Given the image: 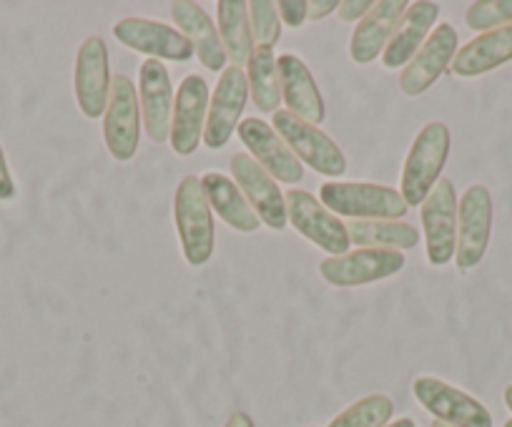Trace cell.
Segmentation results:
<instances>
[{
    "mask_svg": "<svg viewBox=\"0 0 512 427\" xmlns=\"http://www.w3.org/2000/svg\"><path fill=\"white\" fill-rule=\"evenodd\" d=\"M319 201L334 217H347L349 222H400L410 209L397 189L364 181H324Z\"/></svg>",
    "mask_w": 512,
    "mask_h": 427,
    "instance_id": "obj_1",
    "label": "cell"
},
{
    "mask_svg": "<svg viewBox=\"0 0 512 427\" xmlns=\"http://www.w3.org/2000/svg\"><path fill=\"white\" fill-rule=\"evenodd\" d=\"M174 222L186 262L191 267H204L214 257L216 227L204 186H201V179H196L194 174L184 176L179 186H176Z\"/></svg>",
    "mask_w": 512,
    "mask_h": 427,
    "instance_id": "obj_2",
    "label": "cell"
},
{
    "mask_svg": "<svg viewBox=\"0 0 512 427\" xmlns=\"http://www.w3.org/2000/svg\"><path fill=\"white\" fill-rule=\"evenodd\" d=\"M450 144V129L442 121H430L412 141L400 181V194L407 206H422V201L442 179V169L450 156Z\"/></svg>",
    "mask_w": 512,
    "mask_h": 427,
    "instance_id": "obj_3",
    "label": "cell"
},
{
    "mask_svg": "<svg viewBox=\"0 0 512 427\" xmlns=\"http://www.w3.org/2000/svg\"><path fill=\"white\" fill-rule=\"evenodd\" d=\"M141 106L134 81L128 76H113L111 96L103 114V139L108 154L116 161H131L141 141Z\"/></svg>",
    "mask_w": 512,
    "mask_h": 427,
    "instance_id": "obj_4",
    "label": "cell"
},
{
    "mask_svg": "<svg viewBox=\"0 0 512 427\" xmlns=\"http://www.w3.org/2000/svg\"><path fill=\"white\" fill-rule=\"evenodd\" d=\"M274 131L282 136L292 154L307 166H312L317 174L337 179L347 171V159H344L342 149L319 126L307 124L299 116L289 114L287 109H279L274 114Z\"/></svg>",
    "mask_w": 512,
    "mask_h": 427,
    "instance_id": "obj_5",
    "label": "cell"
},
{
    "mask_svg": "<svg viewBox=\"0 0 512 427\" xmlns=\"http://www.w3.org/2000/svg\"><path fill=\"white\" fill-rule=\"evenodd\" d=\"M287 196V219L304 239L317 244L332 257L349 252V234L347 227L339 217H334L332 211L322 204L314 194L304 189H289L284 191Z\"/></svg>",
    "mask_w": 512,
    "mask_h": 427,
    "instance_id": "obj_6",
    "label": "cell"
},
{
    "mask_svg": "<svg viewBox=\"0 0 512 427\" xmlns=\"http://www.w3.org/2000/svg\"><path fill=\"white\" fill-rule=\"evenodd\" d=\"M492 234V196L482 184H472L457 201V252L455 262L462 274L485 259Z\"/></svg>",
    "mask_w": 512,
    "mask_h": 427,
    "instance_id": "obj_7",
    "label": "cell"
},
{
    "mask_svg": "<svg viewBox=\"0 0 512 427\" xmlns=\"http://www.w3.org/2000/svg\"><path fill=\"white\" fill-rule=\"evenodd\" d=\"M417 402L425 407L435 420L445 422L452 427H492V415L480 400L467 395L460 387L450 385L437 377H417L412 382Z\"/></svg>",
    "mask_w": 512,
    "mask_h": 427,
    "instance_id": "obj_8",
    "label": "cell"
},
{
    "mask_svg": "<svg viewBox=\"0 0 512 427\" xmlns=\"http://www.w3.org/2000/svg\"><path fill=\"white\" fill-rule=\"evenodd\" d=\"M422 234L427 244V262L445 267L457 252V194L450 179L437 181L422 201Z\"/></svg>",
    "mask_w": 512,
    "mask_h": 427,
    "instance_id": "obj_9",
    "label": "cell"
},
{
    "mask_svg": "<svg viewBox=\"0 0 512 427\" xmlns=\"http://www.w3.org/2000/svg\"><path fill=\"white\" fill-rule=\"evenodd\" d=\"M246 98H249L246 71L239 66H226L221 71L219 83H216V91L209 98V114H206L204 129L206 149L219 151L229 144V139L241 124Z\"/></svg>",
    "mask_w": 512,
    "mask_h": 427,
    "instance_id": "obj_10",
    "label": "cell"
},
{
    "mask_svg": "<svg viewBox=\"0 0 512 427\" xmlns=\"http://www.w3.org/2000/svg\"><path fill=\"white\" fill-rule=\"evenodd\" d=\"M405 267V254L392 249H354V252L327 257L319 264L324 282L334 287H364V284L382 282Z\"/></svg>",
    "mask_w": 512,
    "mask_h": 427,
    "instance_id": "obj_11",
    "label": "cell"
},
{
    "mask_svg": "<svg viewBox=\"0 0 512 427\" xmlns=\"http://www.w3.org/2000/svg\"><path fill=\"white\" fill-rule=\"evenodd\" d=\"M209 83L191 73L179 83L174 98V116H171L169 144L174 154L191 156L204 141L206 114H209Z\"/></svg>",
    "mask_w": 512,
    "mask_h": 427,
    "instance_id": "obj_12",
    "label": "cell"
},
{
    "mask_svg": "<svg viewBox=\"0 0 512 427\" xmlns=\"http://www.w3.org/2000/svg\"><path fill=\"white\" fill-rule=\"evenodd\" d=\"M231 174H234V184L239 186L241 194L256 211V217L262 219L274 232H284L287 227V196L279 189L277 181L256 164L249 154H234L231 156Z\"/></svg>",
    "mask_w": 512,
    "mask_h": 427,
    "instance_id": "obj_13",
    "label": "cell"
},
{
    "mask_svg": "<svg viewBox=\"0 0 512 427\" xmlns=\"http://www.w3.org/2000/svg\"><path fill=\"white\" fill-rule=\"evenodd\" d=\"M113 36L131 51L144 53L156 61L186 63L196 56L184 33L149 18H123L113 26Z\"/></svg>",
    "mask_w": 512,
    "mask_h": 427,
    "instance_id": "obj_14",
    "label": "cell"
},
{
    "mask_svg": "<svg viewBox=\"0 0 512 427\" xmlns=\"http://www.w3.org/2000/svg\"><path fill=\"white\" fill-rule=\"evenodd\" d=\"M111 68H108V48L103 38L91 36L81 43L76 56V86L78 109L86 119H98L106 114L108 96H111Z\"/></svg>",
    "mask_w": 512,
    "mask_h": 427,
    "instance_id": "obj_15",
    "label": "cell"
},
{
    "mask_svg": "<svg viewBox=\"0 0 512 427\" xmlns=\"http://www.w3.org/2000/svg\"><path fill=\"white\" fill-rule=\"evenodd\" d=\"M241 144L249 149V156L262 166L274 181L282 184H299L304 179L302 161L292 154L282 136L262 119H244L236 129Z\"/></svg>",
    "mask_w": 512,
    "mask_h": 427,
    "instance_id": "obj_16",
    "label": "cell"
},
{
    "mask_svg": "<svg viewBox=\"0 0 512 427\" xmlns=\"http://www.w3.org/2000/svg\"><path fill=\"white\" fill-rule=\"evenodd\" d=\"M174 98V86H171L164 63L156 61V58H146L139 68V106L146 136L154 144L169 141Z\"/></svg>",
    "mask_w": 512,
    "mask_h": 427,
    "instance_id": "obj_17",
    "label": "cell"
},
{
    "mask_svg": "<svg viewBox=\"0 0 512 427\" xmlns=\"http://www.w3.org/2000/svg\"><path fill=\"white\" fill-rule=\"evenodd\" d=\"M457 56V31L450 23H437L435 31L427 36L417 56L400 73V88L405 96H422L437 78L452 66Z\"/></svg>",
    "mask_w": 512,
    "mask_h": 427,
    "instance_id": "obj_18",
    "label": "cell"
},
{
    "mask_svg": "<svg viewBox=\"0 0 512 427\" xmlns=\"http://www.w3.org/2000/svg\"><path fill=\"white\" fill-rule=\"evenodd\" d=\"M407 8H410V3H405V0H379V3H374L372 11L357 23L352 38H349V58L357 66L377 61V56H382L387 43H390L392 33L400 26Z\"/></svg>",
    "mask_w": 512,
    "mask_h": 427,
    "instance_id": "obj_19",
    "label": "cell"
},
{
    "mask_svg": "<svg viewBox=\"0 0 512 427\" xmlns=\"http://www.w3.org/2000/svg\"><path fill=\"white\" fill-rule=\"evenodd\" d=\"M437 18H440V6H437V3H430V0L410 3L407 13L402 16L400 26H397L390 43L384 48L382 66L390 68V71L405 68L407 63L417 56V51H420L422 43L427 41V36L435 31Z\"/></svg>",
    "mask_w": 512,
    "mask_h": 427,
    "instance_id": "obj_20",
    "label": "cell"
},
{
    "mask_svg": "<svg viewBox=\"0 0 512 427\" xmlns=\"http://www.w3.org/2000/svg\"><path fill=\"white\" fill-rule=\"evenodd\" d=\"M279 83H282V101L287 103L289 114L299 116L312 126L322 124L327 116L324 98L302 58H297L294 53L279 56Z\"/></svg>",
    "mask_w": 512,
    "mask_h": 427,
    "instance_id": "obj_21",
    "label": "cell"
},
{
    "mask_svg": "<svg viewBox=\"0 0 512 427\" xmlns=\"http://www.w3.org/2000/svg\"><path fill=\"white\" fill-rule=\"evenodd\" d=\"M171 16H174L176 31L184 33L189 43L194 46L196 58L206 71H224L226 68V51L221 46L219 28L209 18V13L201 6L191 3V0H179L171 6Z\"/></svg>",
    "mask_w": 512,
    "mask_h": 427,
    "instance_id": "obj_22",
    "label": "cell"
},
{
    "mask_svg": "<svg viewBox=\"0 0 512 427\" xmlns=\"http://www.w3.org/2000/svg\"><path fill=\"white\" fill-rule=\"evenodd\" d=\"M512 61V26L480 33L457 51L452 73L460 78H477Z\"/></svg>",
    "mask_w": 512,
    "mask_h": 427,
    "instance_id": "obj_23",
    "label": "cell"
},
{
    "mask_svg": "<svg viewBox=\"0 0 512 427\" xmlns=\"http://www.w3.org/2000/svg\"><path fill=\"white\" fill-rule=\"evenodd\" d=\"M201 186H204V194L209 199L211 209L216 211V217L229 224L231 229L241 234H254L256 229L262 227V219L256 217V211L251 209V204L241 194L239 186L234 184V179L219 174V171H206L201 176Z\"/></svg>",
    "mask_w": 512,
    "mask_h": 427,
    "instance_id": "obj_24",
    "label": "cell"
},
{
    "mask_svg": "<svg viewBox=\"0 0 512 427\" xmlns=\"http://www.w3.org/2000/svg\"><path fill=\"white\" fill-rule=\"evenodd\" d=\"M216 21H219L221 46L231 66L244 68L254 53V38L249 26V3L244 0H219L216 3Z\"/></svg>",
    "mask_w": 512,
    "mask_h": 427,
    "instance_id": "obj_25",
    "label": "cell"
},
{
    "mask_svg": "<svg viewBox=\"0 0 512 427\" xmlns=\"http://www.w3.org/2000/svg\"><path fill=\"white\" fill-rule=\"evenodd\" d=\"M249 96L262 114H277L282 106V83H279V58L272 48H254L246 63Z\"/></svg>",
    "mask_w": 512,
    "mask_h": 427,
    "instance_id": "obj_26",
    "label": "cell"
},
{
    "mask_svg": "<svg viewBox=\"0 0 512 427\" xmlns=\"http://www.w3.org/2000/svg\"><path fill=\"white\" fill-rule=\"evenodd\" d=\"M349 242L357 249H392L407 252L420 244V234L405 222H347Z\"/></svg>",
    "mask_w": 512,
    "mask_h": 427,
    "instance_id": "obj_27",
    "label": "cell"
},
{
    "mask_svg": "<svg viewBox=\"0 0 512 427\" xmlns=\"http://www.w3.org/2000/svg\"><path fill=\"white\" fill-rule=\"evenodd\" d=\"M395 405L387 395H369L339 412L327 427H387Z\"/></svg>",
    "mask_w": 512,
    "mask_h": 427,
    "instance_id": "obj_28",
    "label": "cell"
},
{
    "mask_svg": "<svg viewBox=\"0 0 512 427\" xmlns=\"http://www.w3.org/2000/svg\"><path fill=\"white\" fill-rule=\"evenodd\" d=\"M249 26L254 48H272L282 41V18L272 0H254L249 3Z\"/></svg>",
    "mask_w": 512,
    "mask_h": 427,
    "instance_id": "obj_29",
    "label": "cell"
},
{
    "mask_svg": "<svg viewBox=\"0 0 512 427\" xmlns=\"http://www.w3.org/2000/svg\"><path fill=\"white\" fill-rule=\"evenodd\" d=\"M465 23L477 33L512 26V0H477L467 8Z\"/></svg>",
    "mask_w": 512,
    "mask_h": 427,
    "instance_id": "obj_30",
    "label": "cell"
},
{
    "mask_svg": "<svg viewBox=\"0 0 512 427\" xmlns=\"http://www.w3.org/2000/svg\"><path fill=\"white\" fill-rule=\"evenodd\" d=\"M279 18L287 23L289 28H299L307 21V0H282L277 3Z\"/></svg>",
    "mask_w": 512,
    "mask_h": 427,
    "instance_id": "obj_31",
    "label": "cell"
},
{
    "mask_svg": "<svg viewBox=\"0 0 512 427\" xmlns=\"http://www.w3.org/2000/svg\"><path fill=\"white\" fill-rule=\"evenodd\" d=\"M372 0H342L337 8V16L342 18L344 23H354L362 21L369 11H372Z\"/></svg>",
    "mask_w": 512,
    "mask_h": 427,
    "instance_id": "obj_32",
    "label": "cell"
},
{
    "mask_svg": "<svg viewBox=\"0 0 512 427\" xmlns=\"http://www.w3.org/2000/svg\"><path fill=\"white\" fill-rule=\"evenodd\" d=\"M16 194H18L16 181H13L11 169H8L6 154H3V146H0V201L16 199Z\"/></svg>",
    "mask_w": 512,
    "mask_h": 427,
    "instance_id": "obj_33",
    "label": "cell"
},
{
    "mask_svg": "<svg viewBox=\"0 0 512 427\" xmlns=\"http://www.w3.org/2000/svg\"><path fill=\"white\" fill-rule=\"evenodd\" d=\"M339 8V0H314L307 3V21H324Z\"/></svg>",
    "mask_w": 512,
    "mask_h": 427,
    "instance_id": "obj_34",
    "label": "cell"
},
{
    "mask_svg": "<svg viewBox=\"0 0 512 427\" xmlns=\"http://www.w3.org/2000/svg\"><path fill=\"white\" fill-rule=\"evenodd\" d=\"M224 427H254V420H251L246 412H236V415H231L229 420H226Z\"/></svg>",
    "mask_w": 512,
    "mask_h": 427,
    "instance_id": "obj_35",
    "label": "cell"
},
{
    "mask_svg": "<svg viewBox=\"0 0 512 427\" xmlns=\"http://www.w3.org/2000/svg\"><path fill=\"white\" fill-rule=\"evenodd\" d=\"M387 427H417V425H415V420H410V417H400V420L392 422V425H387Z\"/></svg>",
    "mask_w": 512,
    "mask_h": 427,
    "instance_id": "obj_36",
    "label": "cell"
},
{
    "mask_svg": "<svg viewBox=\"0 0 512 427\" xmlns=\"http://www.w3.org/2000/svg\"><path fill=\"white\" fill-rule=\"evenodd\" d=\"M505 405H507V410L512 412V385L505 387Z\"/></svg>",
    "mask_w": 512,
    "mask_h": 427,
    "instance_id": "obj_37",
    "label": "cell"
},
{
    "mask_svg": "<svg viewBox=\"0 0 512 427\" xmlns=\"http://www.w3.org/2000/svg\"><path fill=\"white\" fill-rule=\"evenodd\" d=\"M430 427H452V425H445V422H440V420H432Z\"/></svg>",
    "mask_w": 512,
    "mask_h": 427,
    "instance_id": "obj_38",
    "label": "cell"
},
{
    "mask_svg": "<svg viewBox=\"0 0 512 427\" xmlns=\"http://www.w3.org/2000/svg\"><path fill=\"white\" fill-rule=\"evenodd\" d=\"M505 427H512V420H507V422H505Z\"/></svg>",
    "mask_w": 512,
    "mask_h": 427,
    "instance_id": "obj_39",
    "label": "cell"
}]
</instances>
